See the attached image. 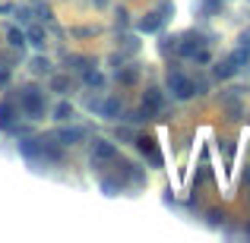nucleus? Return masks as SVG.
Masks as SVG:
<instances>
[{"mask_svg":"<svg viewBox=\"0 0 250 243\" xmlns=\"http://www.w3.org/2000/svg\"><path fill=\"white\" fill-rule=\"evenodd\" d=\"M200 10L206 13V16H215V13L222 10V0H200Z\"/></svg>","mask_w":250,"mask_h":243,"instance_id":"obj_26","label":"nucleus"},{"mask_svg":"<svg viewBox=\"0 0 250 243\" xmlns=\"http://www.w3.org/2000/svg\"><path fill=\"white\" fill-rule=\"evenodd\" d=\"M225 224V215L222 212H209V227H222Z\"/></svg>","mask_w":250,"mask_h":243,"instance_id":"obj_29","label":"nucleus"},{"mask_svg":"<svg viewBox=\"0 0 250 243\" xmlns=\"http://www.w3.org/2000/svg\"><path fill=\"white\" fill-rule=\"evenodd\" d=\"M48 89L54 92V95H70V92H73V79H70L67 73H51Z\"/></svg>","mask_w":250,"mask_h":243,"instance_id":"obj_15","label":"nucleus"},{"mask_svg":"<svg viewBox=\"0 0 250 243\" xmlns=\"http://www.w3.org/2000/svg\"><path fill=\"white\" fill-rule=\"evenodd\" d=\"M85 136H89V130H85V127H76L73 120L54 130V139L61 142L63 149H70V146H80V142H85Z\"/></svg>","mask_w":250,"mask_h":243,"instance_id":"obj_7","label":"nucleus"},{"mask_svg":"<svg viewBox=\"0 0 250 243\" xmlns=\"http://www.w3.org/2000/svg\"><path fill=\"white\" fill-rule=\"evenodd\" d=\"M203 48H209V38L203 35V32H187V35L177 38V54L187 57V60H193Z\"/></svg>","mask_w":250,"mask_h":243,"instance_id":"obj_5","label":"nucleus"},{"mask_svg":"<svg viewBox=\"0 0 250 243\" xmlns=\"http://www.w3.org/2000/svg\"><path fill=\"white\" fill-rule=\"evenodd\" d=\"M171 16H174V3H162L159 10H149L136 19V32H140V35H155V32L165 29V22Z\"/></svg>","mask_w":250,"mask_h":243,"instance_id":"obj_2","label":"nucleus"},{"mask_svg":"<svg viewBox=\"0 0 250 243\" xmlns=\"http://www.w3.org/2000/svg\"><path fill=\"white\" fill-rule=\"evenodd\" d=\"M133 142H136V149H140V155L149 161V168H162V164H165V158H162V152H159L152 136H136Z\"/></svg>","mask_w":250,"mask_h":243,"instance_id":"obj_8","label":"nucleus"},{"mask_svg":"<svg viewBox=\"0 0 250 243\" xmlns=\"http://www.w3.org/2000/svg\"><path fill=\"white\" fill-rule=\"evenodd\" d=\"M114 25H117V29H127V25H130V13L124 10V6L114 10Z\"/></svg>","mask_w":250,"mask_h":243,"instance_id":"obj_27","label":"nucleus"},{"mask_svg":"<svg viewBox=\"0 0 250 243\" xmlns=\"http://www.w3.org/2000/svg\"><path fill=\"white\" fill-rule=\"evenodd\" d=\"M83 82L89 85V89H98V92H102L104 89V73L95 67V63H89V67L83 70Z\"/></svg>","mask_w":250,"mask_h":243,"instance_id":"obj_17","label":"nucleus"},{"mask_svg":"<svg viewBox=\"0 0 250 243\" xmlns=\"http://www.w3.org/2000/svg\"><path fill=\"white\" fill-rule=\"evenodd\" d=\"M6 85H10V70L0 67V89H6Z\"/></svg>","mask_w":250,"mask_h":243,"instance_id":"obj_31","label":"nucleus"},{"mask_svg":"<svg viewBox=\"0 0 250 243\" xmlns=\"http://www.w3.org/2000/svg\"><path fill=\"white\" fill-rule=\"evenodd\" d=\"M121 189H124V180H108V177L102 180V193L111 196V199H114V196H121Z\"/></svg>","mask_w":250,"mask_h":243,"instance_id":"obj_24","label":"nucleus"},{"mask_svg":"<svg viewBox=\"0 0 250 243\" xmlns=\"http://www.w3.org/2000/svg\"><path fill=\"white\" fill-rule=\"evenodd\" d=\"M212 73H215V79H231V76L238 73V67H234L231 54H228V57H222V60H219V63L212 67Z\"/></svg>","mask_w":250,"mask_h":243,"instance_id":"obj_19","label":"nucleus"},{"mask_svg":"<svg viewBox=\"0 0 250 243\" xmlns=\"http://www.w3.org/2000/svg\"><path fill=\"white\" fill-rule=\"evenodd\" d=\"M51 117H54L57 123H70V120H76V108H73L70 101H61V104H54Z\"/></svg>","mask_w":250,"mask_h":243,"instance_id":"obj_18","label":"nucleus"},{"mask_svg":"<svg viewBox=\"0 0 250 243\" xmlns=\"http://www.w3.org/2000/svg\"><path fill=\"white\" fill-rule=\"evenodd\" d=\"M19 114H22V111H19V101H10V98L0 101V133H10V130L16 127Z\"/></svg>","mask_w":250,"mask_h":243,"instance_id":"obj_10","label":"nucleus"},{"mask_svg":"<svg viewBox=\"0 0 250 243\" xmlns=\"http://www.w3.org/2000/svg\"><path fill=\"white\" fill-rule=\"evenodd\" d=\"M117 44H121L124 54H136V51H140V41H136V35H121V38H117Z\"/></svg>","mask_w":250,"mask_h":243,"instance_id":"obj_23","label":"nucleus"},{"mask_svg":"<svg viewBox=\"0 0 250 243\" xmlns=\"http://www.w3.org/2000/svg\"><path fill=\"white\" fill-rule=\"evenodd\" d=\"M114 79L121 85H136L140 82V67H136V63H121L117 73H114Z\"/></svg>","mask_w":250,"mask_h":243,"instance_id":"obj_14","label":"nucleus"},{"mask_svg":"<svg viewBox=\"0 0 250 243\" xmlns=\"http://www.w3.org/2000/svg\"><path fill=\"white\" fill-rule=\"evenodd\" d=\"M25 44H32L35 51H44V44H48V29H44L42 22H29V29H25Z\"/></svg>","mask_w":250,"mask_h":243,"instance_id":"obj_11","label":"nucleus"},{"mask_svg":"<svg viewBox=\"0 0 250 243\" xmlns=\"http://www.w3.org/2000/svg\"><path fill=\"white\" fill-rule=\"evenodd\" d=\"M19 111H22L29 120H42L44 111H48V98H44V92L35 89V85H25V89L19 92Z\"/></svg>","mask_w":250,"mask_h":243,"instance_id":"obj_1","label":"nucleus"},{"mask_svg":"<svg viewBox=\"0 0 250 243\" xmlns=\"http://www.w3.org/2000/svg\"><path fill=\"white\" fill-rule=\"evenodd\" d=\"M121 120H127V123H146V120H152V114H149L146 108H136V111H130V114H124Z\"/></svg>","mask_w":250,"mask_h":243,"instance_id":"obj_22","label":"nucleus"},{"mask_svg":"<svg viewBox=\"0 0 250 243\" xmlns=\"http://www.w3.org/2000/svg\"><path fill=\"white\" fill-rule=\"evenodd\" d=\"M231 60H234V67H238V70H244L247 63H250V44H241V48L231 54Z\"/></svg>","mask_w":250,"mask_h":243,"instance_id":"obj_21","label":"nucleus"},{"mask_svg":"<svg viewBox=\"0 0 250 243\" xmlns=\"http://www.w3.org/2000/svg\"><path fill=\"white\" fill-rule=\"evenodd\" d=\"M165 85H168V92H171V98H174V101H190V98L196 95V82L190 79V76H184L181 67L168 70Z\"/></svg>","mask_w":250,"mask_h":243,"instance_id":"obj_3","label":"nucleus"},{"mask_svg":"<svg viewBox=\"0 0 250 243\" xmlns=\"http://www.w3.org/2000/svg\"><path fill=\"white\" fill-rule=\"evenodd\" d=\"M35 13H38V16H42V19H44V22H48V19H51V10H48V6H42V3H38V6H35Z\"/></svg>","mask_w":250,"mask_h":243,"instance_id":"obj_32","label":"nucleus"},{"mask_svg":"<svg viewBox=\"0 0 250 243\" xmlns=\"http://www.w3.org/2000/svg\"><path fill=\"white\" fill-rule=\"evenodd\" d=\"M70 35L73 38H89V35H95V29H73Z\"/></svg>","mask_w":250,"mask_h":243,"instance_id":"obj_30","label":"nucleus"},{"mask_svg":"<svg viewBox=\"0 0 250 243\" xmlns=\"http://www.w3.org/2000/svg\"><path fill=\"white\" fill-rule=\"evenodd\" d=\"M241 183H244V187L250 189V164H247V168H244V174H241Z\"/></svg>","mask_w":250,"mask_h":243,"instance_id":"obj_34","label":"nucleus"},{"mask_svg":"<svg viewBox=\"0 0 250 243\" xmlns=\"http://www.w3.org/2000/svg\"><path fill=\"white\" fill-rule=\"evenodd\" d=\"M143 108L149 111V114H162V108H165V95H162V89H146V95H143Z\"/></svg>","mask_w":250,"mask_h":243,"instance_id":"obj_13","label":"nucleus"},{"mask_svg":"<svg viewBox=\"0 0 250 243\" xmlns=\"http://www.w3.org/2000/svg\"><path fill=\"white\" fill-rule=\"evenodd\" d=\"M29 67H32V73H35V76H51V60H48L44 54L32 57V63H29Z\"/></svg>","mask_w":250,"mask_h":243,"instance_id":"obj_20","label":"nucleus"},{"mask_svg":"<svg viewBox=\"0 0 250 243\" xmlns=\"http://www.w3.org/2000/svg\"><path fill=\"white\" fill-rule=\"evenodd\" d=\"M244 234H247V237H250V224H247V227H244Z\"/></svg>","mask_w":250,"mask_h":243,"instance_id":"obj_36","label":"nucleus"},{"mask_svg":"<svg viewBox=\"0 0 250 243\" xmlns=\"http://www.w3.org/2000/svg\"><path fill=\"white\" fill-rule=\"evenodd\" d=\"M89 111L102 120H121L124 117V101L117 95H102V98H89Z\"/></svg>","mask_w":250,"mask_h":243,"instance_id":"obj_4","label":"nucleus"},{"mask_svg":"<svg viewBox=\"0 0 250 243\" xmlns=\"http://www.w3.org/2000/svg\"><path fill=\"white\" fill-rule=\"evenodd\" d=\"M6 41H10V48H19V51H22L25 48V32L22 29H10V32H6Z\"/></svg>","mask_w":250,"mask_h":243,"instance_id":"obj_25","label":"nucleus"},{"mask_svg":"<svg viewBox=\"0 0 250 243\" xmlns=\"http://www.w3.org/2000/svg\"><path fill=\"white\" fill-rule=\"evenodd\" d=\"M117 174H121L124 183H133V187H143V183H146V174H143L133 161H121V170H117Z\"/></svg>","mask_w":250,"mask_h":243,"instance_id":"obj_12","label":"nucleus"},{"mask_svg":"<svg viewBox=\"0 0 250 243\" xmlns=\"http://www.w3.org/2000/svg\"><path fill=\"white\" fill-rule=\"evenodd\" d=\"M19 155H22L25 161L38 164V161H42V146H38V139H22V142H19Z\"/></svg>","mask_w":250,"mask_h":243,"instance_id":"obj_16","label":"nucleus"},{"mask_svg":"<svg viewBox=\"0 0 250 243\" xmlns=\"http://www.w3.org/2000/svg\"><path fill=\"white\" fill-rule=\"evenodd\" d=\"M162 54H177V35H165V38H162Z\"/></svg>","mask_w":250,"mask_h":243,"instance_id":"obj_28","label":"nucleus"},{"mask_svg":"<svg viewBox=\"0 0 250 243\" xmlns=\"http://www.w3.org/2000/svg\"><path fill=\"white\" fill-rule=\"evenodd\" d=\"M117 161V146L111 139H92V168L102 170L104 164Z\"/></svg>","mask_w":250,"mask_h":243,"instance_id":"obj_6","label":"nucleus"},{"mask_svg":"<svg viewBox=\"0 0 250 243\" xmlns=\"http://www.w3.org/2000/svg\"><path fill=\"white\" fill-rule=\"evenodd\" d=\"M92 3H95L98 10H104V6H108V0H92Z\"/></svg>","mask_w":250,"mask_h":243,"instance_id":"obj_35","label":"nucleus"},{"mask_svg":"<svg viewBox=\"0 0 250 243\" xmlns=\"http://www.w3.org/2000/svg\"><path fill=\"white\" fill-rule=\"evenodd\" d=\"M38 146H42V161H51V164L63 161V146L54 136H38Z\"/></svg>","mask_w":250,"mask_h":243,"instance_id":"obj_9","label":"nucleus"},{"mask_svg":"<svg viewBox=\"0 0 250 243\" xmlns=\"http://www.w3.org/2000/svg\"><path fill=\"white\" fill-rule=\"evenodd\" d=\"M117 139H133V133L127 127H117Z\"/></svg>","mask_w":250,"mask_h":243,"instance_id":"obj_33","label":"nucleus"}]
</instances>
